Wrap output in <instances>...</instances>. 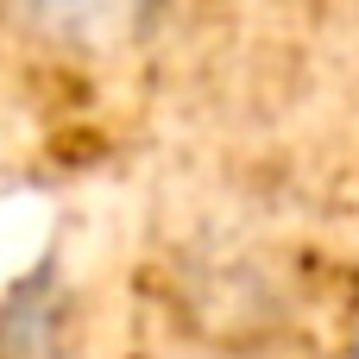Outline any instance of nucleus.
Masks as SVG:
<instances>
[{"mask_svg": "<svg viewBox=\"0 0 359 359\" xmlns=\"http://www.w3.org/2000/svg\"><path fill=\"white\" fill-rule=\"evenodd\" d=\"M170 0H0V32L44 57L107 63L164 25Z\"/></svg>", "mask_w": 359, "mask_h": 359, "instance_id": "1", "label": "nucleus"}]
</instances>
